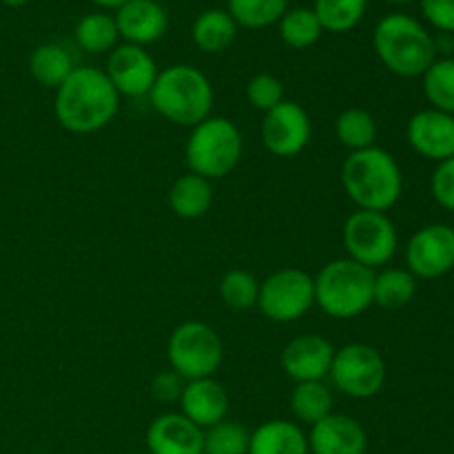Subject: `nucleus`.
Listing matches in <instances>:
<instances>
[{
	"instance_id": "1",
	"label": "nucleus",
	"mask_w": 454,
	"mask_h": 454,
	"mask_svg": "<svg viewBox=\"0 0 454 454\" xmlns=\"http://www.w3.org/2000/svg\"><path fill=\"white\" fill-rule=\"evenodd\" d=\"M53 111L62 129L75 136H89L114 122L120 111V96L102 69L75 67L56 89Z\"/></svg>"
},
{
	"instance_id": "2",
	"label": "nucleus",
	"mask_w": 454,
	"mask_h": 454,
	"mask_svg": "<svg viewBox=\"0 0 454 454\" xmlns=\"http://www.w3.org/2000/svg\"><path fill=\"white\" fill-rule=\"evenodd\" d=\"M341 186L362 211L386 213L403 193V176L393 153L371 146L355 151L341 164Z\"/></svg>"
},
{
	"instance_id": "3",
	"label": "nucleus",
	"mask_w": 454,
	"mask_h": 454,
	"mask_svg": "<svg viewBox=\"0 0 454 454\" xmlns=\"http://www.w3.org/2000/svg\"><path fill=\"white\" fill-rule=\"evenodd\" d=\"M372 44L381 65L399 78H417L437 60V40L421 22L406 13L381 18L372 34Z\"/></svg>"
},
{
	"instance_id": "4",
	"label": "nucleus",
	"mask_w": 454,
	"mask_h": 454,
	"mask_svg": "<svg viewBox=\"0 0 454 454\" xmlns=\"http://www.w3.org/2000/svg\"><path fill=\"white\" fill-rule=\"evenodd\" d=\"M149 100L164 120L193 129L211 115V80L191 65L167 67L155 78Z\"/></svg>"
},
{
	"instance_id": "5",
	"label": "nucleus",
	"mask_w": 454,
	"mask_h": 454,
	"mask_svg": "<svg viewBox=\"0 0 454 454\" xmlns=\"http://www.w3.org/2000/svg\"><path fill=\"white\" fill-rule=\"evenodd\" d=\"M315 304L333 319H355L372 306L375 270L350 257L333 260L315 275Z\"/></svg>"
},
{
	"instance_id": "6",
	"label": "nucleus",
	"mask_w": 454,
	"mask_h": 454,
	"mask_svg": "<svg viewBox=\"0 0 454 454\" xmlns=\"http://www.w3.org/2000/svg\"><path fill=\"white\" fill-rule=\"evenodd\" d=\"M244 153V140L238 124L222 115H208L191 129L184 158L191 173L204 180H220L238 168Z\"/></svg>"
},
{
	"instance_id": "7",
	"label": "nucleus",
	"mask_w": 454,
	"mask_h": 454,
	"mask_svg": "<svg viewBox=\"0 0 454 454\" xmlns=\"http://www.w3.org/2000/svg\"><path fill=\"white\" fill-rule=\"evenodd\" d=\"M171 371L184 381L213 377L224 359V344L215 328L204 322H184L171 333L167 344Z\"/></svg>"
},
{
	"instance_id": "8",
	"label": "nucleus",
	"mask_w": 454,
	"mask_h": 454,
	"mask_svg": "<svg viewBox=\"0 0 454 454\" xmlns=\"http://www.w3.org/2000/svg\"><path fill=\"white\" fill-rule=\"evenodd\" d=\"M341 242H344L346 257L375 270L393 260L399 238L393 220L386 213L357 208L346 217Z\"/></svg>"
},
{
	"instance_id": "9",
	"label": "nucleus",
	"mask_w": 454,
	"mask_h": 454,
	"mask_svg": "<svg viewBox=\"0 0 454 454\" xmlns=\"http://www.w3.org/2000/svg\"><path fill=\"white\" fill-rule=\"evenodd\" d=\"M315 306V279L301 269H279L260 282L257 309L266 319L291 324Z\"/></svg>"
},
{
	"instance_id": "10",
	"label": "nucleus",
	"mask_w": 454,
	"mask_h": 454,
	"mask_svg": "<svg viewBox=\"0 0 454 454\" xmlns=\"http://www.w3.org/2000/svg\"><path fill=\"white\" fill-rule=\"evenodd\" d=\"M331 380L340 393L353 399H371L381 393L388 377L384 355L368 344H348L335 350Z\"/></svg>"
},
{
	"instance_id": "11",
	"label": "nucleus",
	"mask_w": 454,
	"mask_h": 454,
	"mask_svg": "<svg viewBox=\"0 0 454 454\" xmlns=\"http://www.w3.org/2000/svg\"><path fill=\"white\" fill-rule=\"evenodd\" d=\"M260 133L266 151L275 158H295L309 146L313 127L304 106L282 100L275 109L266 111Z\"/></svg>"
},
{
	"instance_id": "12",
	"label": "nucleus",
	"mask_w": 454,
	"mask_h": 454,
	"mask_svg": "<svg viewBox=\"0 0 454 454\" xmlns=\"http://www.w3.org/2000/svg\"><path fill=\"white\" fill-rule=\"evenodd\" d=\"M408 270L417 279H437L454 269V229L448 224L421 226L406 247Z\"/></svg>"
},
{
	"instance_id": "13",
	"label": "nucleus",
	"mask_w": 454,
	"mask_h": 454,
	"mask_svg": "<svg viewBox=\"0 0 454 454\" xmlns=\"http://www.w3.org/2000/svg\"><path fill=\"white\" fill-rule=\"evenodd\" d=\"M105 74L120 98H145L153 89L160 69L145 47L124 43L109 53Z\"/></svg>"
},
{
	"instance_id": "14",
	"label": "nucleus",
	"mask_w": 454,
	"mask_h": 454,
	"mask_svg": "<svg viewBox=\"0 0 454 454\" xmlns=\"http://www.w3.org/2000/svg\"><path fill=\"white\" fill-rule=\"evenodd\" d=\"M333 357H335V348L326 337L306 333V335L293 337L284 346L279 364L295 384H301V381H324V377L331 372Z\"/></svg>"
},
{
	"instance_id": "15",
	"label": "nucleus",
	"mask_w": 454,
	"mask_h": 454,
	"mask_svg": "<svg viewBox=\"0 0 454 454\" xmlns=\"http://www.w3.org/2000/svg\"><path fill=\"white\" fill-rule=\"evenodd\" d=\"M406 136L421 158L443 162L454 155V115L437 109L417 111L408 120Z\"/></svg>"
},
{
	"instance_id": "16",
	"label": "nucleus",
	"mask_w": 454,
	"mask_h": 454,
	"mask_svg": "<svg viewBox=\"0 0 454 454\" xmlns=\"http://www.w3.org/2000/svg\"><path fill=\"white\" fill-rule=\"evenodd\" d=\"M149 454H204V430L182 412H167L146 428Z\"/></svg>"
},
{
	"instance_id": "17",
	"label": "nucleus",
	"mask_w": 454,
	"mask_h": 454,
	"mask_svg": "<svg viewBox=\"0 0 454 454\" xmlns=\"http://www.w3.org/2000/svg\"><path fill=\"white\" fill-rule=\"evenodd\" d=\"M114 18L120 38L137 47L158 43L168 27L167 12L155 0H127L122 7L115 9Z\"/></svg>"
},
{
	"instance_id": "18",
	"label": "nucleus",
	"mask_w": 454,
	"mask_h": 454,
	"mask_svg": "<svg viewBox=\"0 0 454 454\" xmlns=\"http://www.w3.org/2000/svg\"><path fill=\"white\" fill-rule=\"evenodd\" d=\"M368 434L357 419L348 415H328L319 424L310 426V454H366Z\"/></svg>"
},
{
	"instance_id": "19",
	"label": "nucleus",
	"mask_w": 454,
	"mask_h": 454,
	"mask_svg": "<svg viewBox=\"0 0 454 454\" xmlns=\"http://www.w3.org/2000/svg\"><path fill=\"white\" fill-rule=\"evenodd\" d=\"M229 408L231 402L226 388L213 377L186 381L184 390H182L180 412L202 430L224 421Z\"/></svg>"
},
{
	"instance_id": "20",
	"label": "nucleus",
	"mask_w": 454,
	"mask_h": 454,
	"mask_svg": "<svg viewBox=\"0 0 454 454\" xmlns=\"http://www.w3.org/2000/svg\"><path fill=\"white\" fill-rule=\"evenodd\" d=\"M248 454H310L309 434L286 419H270L251 433Z\"/></svg>"
},
{
	"instance_id": "21",
	"label": "nucleus",
	"mask_w": 454,
	"mask_h": 454,
	"mask_svg": "<svg viewBox=\"0 0 454 454\" xmlns=\"http://www.w3.org/2000/svg\"><path fill=\"white\" fill-rule=\"evenodd\" d=\"M213 204V186L195 173L177 177L168 191V207L182 220H200Z\"/></svg>"
},
{
	"instance_id": "22",
	"label": "nucleus",
	"mask_w": 454,
	"mask_h": 454,
	"mask_svg": "<svg viewBox=\"0 0 454 454\" xmlns=\"http://www.w3.org/2000/svg\"><path fill=\"white\" fill-rule=\"evenodd\" d=\"M193 43L204 53H222L238 38V22L226 9H207L193 22Z\"/></svg>"
},
{
	"instance_id": "23",
	"label": "nucleus",
	"mask_w": 454,
	"mask_h": 454,
	"mask_svg": "<svg viewBox=\"0 0 454 454\" xmlns=\"http://www.w3.org/2000/svg\"><path fill=\"white\" fill-rule=\"evenodd\" d=\"M74 69V58L62 44L44 43L35 47L29 56L31 78L43 87L58 89Z\"/></svg>"
},
{
	"instance_id": "24",
	"label": "nucleus",
	"mask_w": 454,
	"mask_h": 454,
	"mask_svg": "<svg viewBox=\"0 0 454 454\" xmlns=\"http://www.w3.org/2000/svg\"><path fill=\"white\" fill-rule=\"evenodd\" d=\"M417 295V278L408 269H386L375 273L372 304L380 309L397 310L411 304Z\"/></svg>"
},
{
	"instance_id": "25",
	"label": "nucleus",
	"mask_w": 454,
	"mask_h": 454,
	"mask_svg": "<svg viewBox=\"0 0 454 454\" xmlns=\"http://www.w3.org/2000/svg\"><path fill=\"white\" fill-rule=\"evenodd\" d=\"M333 403L335 399L324 381H301L291 393V412L301 424L315 426L326 419L333 415Z\"/></svg>"
},
{
	"instance_id": "26",
	"label": "nucleus",
	"mask_w": 454,
	"mask_h": 454,
	"mask_svg": "<svg viewBox=\"0 0 454 454\" xmlns=\"http://www.w3.org/2000/svg\"><path fill=\"white\" fill-rule=\"evenodd\" d=\"M335 136L341 146L355 153L375 146L377 142V122L372 114L359 106L344 109L335 120Z\"/></svg>"
},
{
	"instance_id": "27",
	"label": "nucleus",
	"mask_w": 454,
	"mask_h": 454,
	"mask_svg": "<svg viewBox=\"0 0 454 454\" xmlns=\"http://www.w3.org/2000/svg\"><path fill=\"white\" fill-rule=\"evenodd\" d=\"M74 35L78 47L89 53H111L118 47L120 40L115 18L102 12H93L80 18L78 25H75Z\"/></svg>"
},
{
	"instance_id": "28",
	"label": "nucleus",
	"mask_w": 454,
	"mask_h": 454,
	"mask_svg": "<svg viewBox=\"0 0 454 454\" xmlns=\"http://www.w3.org/2000/svg\"><path fill=\"white\" fill-rule=\"evenodd\" d=\"M322 34V22L310 7L286 9V13L279 18V35L291 49L313 47L315 43H319Z\"/></svg>"
},
{
	"instance_id": "29",
	"label": "nucleus",
	"mask_w": 454,
	"mask_h": 454,
	"mask_svg": "<svg viewBox=\"0 0 454 454\" xmlns=\"http://www.w3.org/2000/svg\"><path fill=\"white\" fill-rule=\"evenodd\" d=\"M368 0H315V16L322 22L324 31L346 34L355 29L364 18Z\"/></svg>"
},
{
	"instance_id": "30",
	"label": "nucleus",
	"mask_w": 454,
	"mask_h": 454,
	"mask_svg": "<svg viewBox=\"0 0 454 454\" xmlns=\"http://www.w3.org/2000/svg\"><path fill=\"white\" fill-rule=\"evenodd\" d=\"M288 0H229V13L244 29H266L286 13Z\"/></svg>"
},
{
	"instance_id": "31",
	"label": "nucleus",
	"mask_w": 454,
	"mask_h": 454,
	"mask_svg": "<svg viewBox=\"0 0 454 454\" xmlns=\"http://www.w3.org/2000/svg\"><path fill=\"white\" fill-rule=\"evenodd\" d=\"M424 93L433 109L454 115V58H442L424 75Z\"/></svg>"
},
{
	"instance_id": "32",
	"label": "nucleus",
	"mask_w": 454,
	"mask_h": 454,
	"mask_svg": "<svg viewBox=\"0 0 454 454\" xmlns=\"http://www.w3.org/2000/svg\"><path fill=\"white\" fill-rule=\"evenodd\" d=\"M220 297L229 309H255L260 297V279L244 269L229 270L220 282Z\"/></svg>"
},
{
	"instance_id": "33",
	"label": "nucleus",
	"mask_w": 454,
	"mask_h": 454,
	"mask_svg": "<svg viewBox=\"0 0 454 454\" xmlns=\"http://www.w3.org/2000/svg\"><path fill=\"white\" fill-rule=\"evenodd\" d=\"M251 433L238 421H220L204 430V454H248Z\"/></svg>"
},
{
	"instance_id": "34",
	"label": "nucleus",
	"mask_w": 454,
	"mask_h": 454,
	"mask_svg": "<svg viewBox=\"0 0 454 454\" xmlns=\"http://www.w3.org/2000/svg\"><path fill=\"white\" fill-rule=\"evenodd\" d=\"M247 98L253 109L270 111L284 100V84L282 80L275 78L273 74H257L248 80Z\"/></svg>"
},
{
	"instance_id": "35",
	"label": "nucleus",
	"mask_w": 454,
	"mask_h": 454,
	"mask_svg": "<svg viewBox=\"0 0 454 454\" xmlns=\"http://www.w3.org/2000/svg\"><path fill=\"white\" fill-rule=\"evenodd\" d=\"M430 191L439 207L454 211V155L437 164L430 177Z\"/></svg>"
},
{
	"instance_id": "36",
	"label": "nucleus",
	"mask_w": 454,
	"mask_h": 454,
	"mask_svg": "<svg viewBox=\"0 0 454 454\" xmlns=\"http://www.w3.org/2000/svg\"><path fill=\"white\" fill-rule=\"evenodd\" d=\"M186 381L177 375L176 371H162L153 377L151 381V395H153L158 402L162 403H173V402H180L182 397V390H184Z\"/></svg>"
},
{
	"instance_id": "37",
	"label": "nucleus",
	"mask_w": 454,
	"mask_h": 454,
	"mask_svg": "<svg viewBox=\"0 0 454 454\" xmlns=\"http://www.w3.org/2000/svg\"><path fill=\"white\" fill-rule=\"evenodd\" d=\"M426 20L443 34H454V0H421Z\"/></svg>"
},
{
	"instance_id": "38",
	"label": "nucleus",
	"mask_w": 454,
	"mask_h": 454,
	"mask_svg": "<svg viewBox=\"0 0 454 454\" xmlns=\"http://www.w3.org/2000/svg\"><path fill=\"white\" fill-rule=\"evenodd\" d=\"M93 4H98V7H106V9H118L122 7L127 0H91Z\"/></svg>"
},
{
	"instance_id": "39",
	"label": "nucleus",
	"mask_w": 454,
	"mask_h": 454,
	"mask_svg": "<svg viewBox=\"0 0 454 454\" xmlns=\"http://www.w3.org/2000/svg\"><path fill=\"white\" fill-rule=\"evenodd\" d=\"M3 3L7 4V7H13V9H16V7H25V4L29 3V0H3Z\"/></svg>"
},
{
	"instance_id": "40",
	"label": "nucleus",
	"mask_w": 454,
	"mask_h": 454,
	"mask_svg": "<svg viewBox=\"0 0 454 454\" xmlns=\"http://www.w3.org/2000/svg\"><path fill=\"white\" fill-rule=\"evenodd\" d=\"M390 4H408V3H415V0H386Z\"/></svg>"
},
{
	"instance_id": "41",
	"label": "nucleus",
	"mask_w": 454,
	"mask_h": 454,
	"mask_svg": "<svg viewBox=\"0 0 454 454\" xmlns=\"http://www.w3.org/2000/svg\"><path fill=\"white\" fill-rule=\"evenodd\" d=\"M136 454H149V452H136Z\"/></svg>"
}]
</instances>
